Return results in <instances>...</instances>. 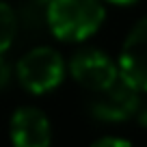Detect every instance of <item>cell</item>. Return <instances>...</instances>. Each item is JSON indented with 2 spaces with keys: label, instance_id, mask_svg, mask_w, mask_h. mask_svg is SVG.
Here are the masks:
<instances>
[{
  "label": "cell",
  "instance_id": "obj_12",
  "mask_svg": "<svg viewBox=\"0 0 147 147\" xmlns=\"http://www.w3.org/2000/svg\"><path fill=\"white\" fill-rule=\"evenodd\" d=\"M35 2H39V5H43V2H50V0H35Z\"/></svg>",
  "mask_w": 147,
  "mask_h": 147
},
{
  "label": "cell",
  "instance_id": "obj_4",
  "mask_svg": "<svg viewBox=\"0 0 147 147\" xmlns=\"http://www.w3.org/2000/svg\"><path fill=\"white\" fill-rule=\"evenodd\" d=\"M119 78L136 91H147V18L134 24L119 54Z\"/></svg>",
  "mask_w": 147,
  "mask_h": 147
},
{
  "label": "cell",
  "instance_id": "obj_8",
  "mask_svg": "<svg viewBox=\"0 0 147 147\" xmlns=\"http://www.w3.org/2000/svg\"><path fill=\"white\" fill-rule=\"evenodd\" d=\"M91 147H132V143L123 141V138H113V136H106V138H100V141H95Z\"/></svg>",
  "mask_w": 147,
  "mask_h": 147
},
{
  "label": "cell",
  "instance_id": "obj_7",
  "mask_svg": "<svg viewBox=\"0 0 147 147\" xmlns=\"http://www.w3.org/2000/svg\"><path fill=\"white\" fill-rule=\"evenodd\" d=\"M15 32H18V18L15 11L11 9L7 2L0 0V52L5 54L9 46L13 43Z\"/></svg>",
  "mask_w": 147,
  "mask_h": 147
},
{
  "label": "cell",
  "instance_id": "obj_3",
  "mask_svg": "<svg viewBox=\"0 0 147 147\" xmlns=\"http://www.w3.org/2000/svg\"><path fill=\"white\" fill-rule=\"evenodd\" d=\"M93 93L95 97L91 100V115L100 121H125L141 108L138 91L119 76L108 87Z\"/></svg>",
  "mask_w": 147,
  "mask_h": 147
},
{
  "label": "cell",
  "instance_id": "obj_2",
  "mask_svg": "<svg viewBox=\"0 0 147 147\" xmlns=\"http://www.w3.org/2000/svg\"><path fill=\"white\" fill-rule=\"evenodd\" d=\"M65 76L63 59L48 46L32 48L18 63V80L30 93H46L61 84Z\"/></svg>",
  "mask_w": 147,
  "mask_h": 147
},
{
  "label": "cell",
  "instance_id": "obj_11",
  "mask_svg": "<svg viewBox=\"0 0 147 147\" xmlns=\"http://www.w3.org/2000/svg\"><path fill=\"white\" fill-rule=\"evenodd\" d=\"M110 2H115V5H132L136 0H110Z\"/></svg>",
  "mask_w": 147,
  "mask_h": 147
},
{
  "label": "cell",
  "instance_id": "obj_5",
  "mask_svg": "<svg viewBox=\"0 0 147 147\" xmlns=\"http://www.w3.org/2000/svg\"><path fill=\"white\" fill-rule=\"evenodd\" d=\"M71 76L78 84L89 91H100L108 87L119 76L115 63L100 50H80L71 59Z\"/></svg>",
  "mask_w": 147,
  "mask_h": 147
},
{
  "label": "cell",
  "instance_id": "obj_6",
  "mask_svg": "<svg viewBox=\"0 0 147 147\" xmlns=\"http://www.w3.org/2000/svg\"><path fill=\"white\" fill-rule=\"evenodd\" d=\"M11 141L15 147H50L52 130L43 110L22 106L11 117Z\"/></svg>",
  "mask_w": 147,
  "mask_h": 147
},
{
  "label": "cell",
  "instance_id": "obj_1",
  "mask_svg": "<svg viewBox=\"0 0 147 147\" xmlns=\"http://www.w3.org/2000/svg\"><path fill=\"white\" fill-rule=\"evenodd\" d=\"M104 22L100 0H50L48 26L63 41H82Z\"/></svg>",
  "mask_w": 147,
  "mask_h": 147
},
{
  "label": "cell",
  "instance_id": "obj_10",
  "mask_svg": "<svg viewBox=\"0 0 147 147\" xmlns=\"http://www.w3.org/2000/svg\"><path fill=\"white\" fill-rule=\"evenodd\" d=\"M138 121H141L143 125H147V110H143L141 115H138Z\"/></svg>",
  "mask_w": 147,
  "mask_h": 147
},
{
  "label": "cell",
  "instance_id": "obj_9",
  "mask_svg": "<svg viewBox=\"0 0 147 147\" xmlns=\"http://www.w3.org/2000/svg\"><path fill=\"white\" fill-rule=\"evenodd\" d=\"M9 80H11V67L5 61L2 52H0V89H5L7 84H9Z\"/></svg>",
  "mask_w": 147,
  "mask_h": 147
}]
</instances>
